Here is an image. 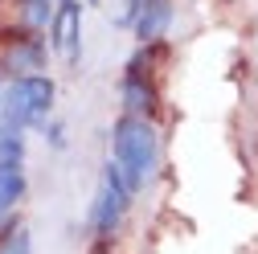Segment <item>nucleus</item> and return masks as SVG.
I'll return each mask as SVG.
<instances>
[{"mask_svg":"<svg viewBox=\"0 0 258 254\" xmlns=\"http://www.w3.org/2000/svg\"><path fill=\"white\" fill-rule=\"evenodd\" d=\"M111 144H115V164H119L127 188L140 197V188H144V180L152 176L156 156H160V144H156L152 123L140 119V115H123V119L115 123V132H111Z\"/></svg>","mask_w":258,"mask_h":254,"instance_id":"1","label":"nucleus"},{"mask_svg":"<svg viewBox=\"0 0 258 254\" xmlns=\"http://www.w3.org/2000/svg\"><path fill=\"white\" fill-rule=\"evenodd\" d=\"M132 197H136V193L127 188L119 164L111 160V164L103 168V184H99V197H94V209H90V230H94V234H111V230L119 226V217L127 213V205H132Z\"/></svg>","mask_w":258,"mask_h":254,"instance_id":"2","label":"nucleus"},{"mask_svg":"<svg viewBox=\"0 0 258 254\" xmlns=\"http://www.w3.org/2000/svg\"><path fill=\"white\" fill-rule=\"evenodd\" d=\"M168 21H172V0H140L136 21H132L140 45H144V41H156V37L168 29Z\"/></svg>","mask_w":258,"mask_h":254,"instance_id":"3","label":"nucleus"},{"mask_svg":"<svg viewBox=\"0 0 258 254\" xmlns=\"http://www.w3.org/2000/svg\"><path fill=\"white\" fill-rule=\"evenodd\" d=\"M17 94L25 99V107L33 111L37 123H41L45 111L53 107V82H49L45 74H21V78H17Z\"/></svg>","mask_w":258,"mask_h":254,"instance_id":"4","label":"nucleus"},{"mask_svg":"<svg viewBox=\"0 0 258 254\" xmlns=\"http://www.w3.org/2000/svg\"><path fill=\"white\" fill-rule=\"evenodd\" d=\"M123 103H127V115L148 119L156 111V82L140 74H123Z\"/></svg>","mask_w":258,"mask_h":254,"instance_id":"5","label":"nucleus"},{"mask_svg":"<svg viewBox=\"0 0 258 254\" xmlns=\"http://www.w3.org/2000/svg\"><path fill=\"white\" fill-rule=\"evenodd\" d=\"M21 160H25V140H21V132L0 136V172H21Z\"/></svg>","mask_w":258,"mask_h":254,"instance_id":"6","label":"nucleus"},{"mask_svg":"<svg viewBox=\"0 0 258 254\" xmlns=\"http://www.w3.org/2000/svg\"><path fill=\"white\" fill-rule=\"evenodd\" d=\"M25 197V176L21 172H0V213H9Z\"/></svg>","mask_w":258,"mask_h":254,"instance_id":"7","label":"nucleus"},{"mask_svg":"<svg viewBox=\"0 0 258 254\" xmlns=\"http://www.w3.org/2000/svg\"><path fill=\"white\" fill-rule=\"evenodd\" d=\"M21 13H25V25L37 29V33H41L45 21H53V5L49 0H21Z\"/></svg>","mask_w":258,"mask_h":254,"instance_id":"8","label":"nucleus"},{"mask_svg":"<svg viewBox=\"0 0 258 254\" xmlns=\"http://www.w3.org/2000/svg\"><path fill=\"white\" fill-rule=\"evenodd\" d=\"M0 254H33V238H29V230L25 226L9 230L5 242H0Z\"/></svg>","mask_w":258,"mask_h":254,"instance_id":"9","label":"nucleus"},{"mask_svg":"<svg viewBox=\"0 0 258 254\" xmlns=\"http://www.w3.org/2000/svg\"><path fill=\"white\" fill-rule=\"evenodd\" d=\"M5 234H9V226H5V213H0V242H5Z\"/></svg>","mask_w":258,"mask_h":254,"instance_id":"10","label":"nucleus"}]
</instances>
